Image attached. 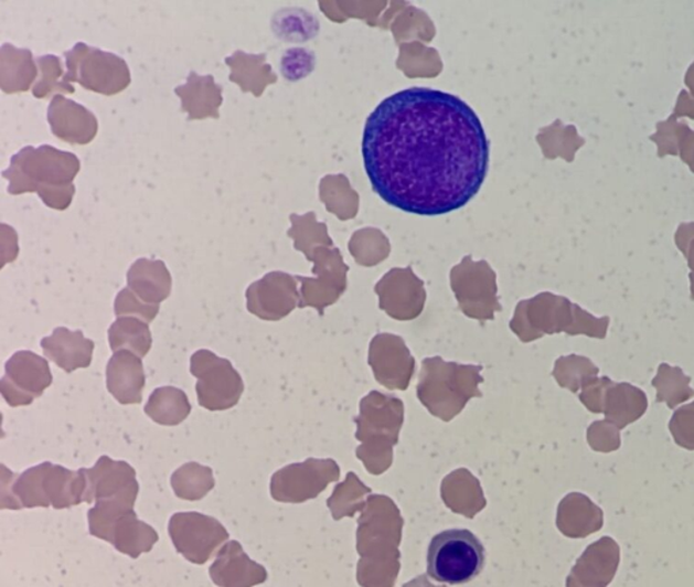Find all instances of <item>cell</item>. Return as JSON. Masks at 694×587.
Masks as SVG:
<instances>
[{
  "label": "cell",
  "instance_id": "6da1fadb",
  "mask_svg": "<svg viewBox=\"0 0 694 587\" xmlns=\"http://www.w3.org/2000/svg\"><path fill=\"white\" fill-rule=\"evenodd\" d=\"M361 150L373 191L412 215L461 210L489 173L482 121L465 100L436 88H405L382 100L367 117Z\"/></svg>",
  "mask_w": 694,
  "mask_h": 587
},
{
  "label": "cell",
  "instance_id": "7a4b0ae2",
  "mask_svg": "<svg viewBox=\"0 0 694 587\" xmlns=\"http://www.w3.org/2000/svg\"><path fill=\"white\" fill-rule=\"evenodd\" d=\"M79 170L81 160L74 153L51 146L25 147L11 158L3 178L10 194L38 193L46 206L65 211L73 203V182Z\"/></svg>",
  "mask_w": 694,
  "mask_h": 587
},
{
  "label": "cell",
  "instance_id": "3957f363",
  "mask_svg": "<svg viewBox=\"0 0 694 587\" xmlns=\"http://www.w3.org/2000/svg\"><path fill=\"white\" fill-rule=\"evenodd\" d=\"M87 503L85 471L43 462L17 477L2 466L0 509L55 508L56 510Z\"/></svg>",
  "mask_w": 694,
  "mask_h": 587
},
{
  "label": "cell",
  "instance_id": "277c9868",
  "mask_svg": "<svg viewBox=\"0 0 694 587\" xmlns=\"http://www.w3.org/2000/svg\"><path fill=\"white\" fill-rule=\"evenodd\" d=\"M483 544L467 530H450L431 538L427 551V574L438 583L462 585L482 573Z\"/></svg>",
  "mask_w": 694,
  "mask_h": 587
},
{
  "label": "cell",
  "instance_id": "5b68a950",
  "mask_svg": "<svg viewBox=\"0 0 694 587\" xmlns=\"http://www.w3.org/2000/svg\"><path fill=\"white\" fill-rule=\"evenodd\" d=\"M64 56L65 82L79 83L85 90L110 97L126 90L132 82L127 62L115 53L78 43Z\"/></svg>",
  "mask_w": 694,
  "mask_h": 587
},
{
  "label": "cell",
  "instance_id": "8992f818",
  "mask_svg": "<svg viewBox=\"0 0 694 587\" xmlns=\"http://www.w3.org/2000/svg\"><path fill=\"white\" fill-rule=\"evenodd\" d=\"M190 372L199 378L195 393L201 407L210 412H225L239 403L245 384L228 360L210 350H199L190 359Z\"/></svg>",
  "mask_w": 694,
  "mask_h": 587
},
{
  "label": "cell",
  "instance_id": "52a82bcc",
  "mask_svg": "<svg viewBox=\"0 0 694 587\" xmlns=\"http://www.w3.org/2000/svg\"><path fill=\"white\" fill-rule=\"evenodd\" d=\"M169 535L178 553L197 566L205 565L229 538L221 521L195 512L175 513L170 519Z\"/></svg>",
  "mask_w": 694,
  "mask_h": 587
},
{
  "label": "cell",
  "instance_id": "ba28073f",
  "mask_svg": "<svg viewBox=\"0 0 694 587\" xmlns=\"http://www.w3.org/2000/svg\"><path fill=\"white\" fill-rule=\"evenodd\" d=\"M53 382L50 364L40 355L22 350L6 363L0 393L11 407L32 405Z\"/></svg>",
  "mask_w": 694,
  "mask_h": 587
},
{
  "label": "cell",
  "instance_id": "9c48e42d",
  "mask_svg": "<svg viewBox=\"0 0 694 587\" xmlns=\"http://www.w3.org/2000/svg\"><path fill=\"white\" fill-rule=\"evenodd\" d=\"M87 479V503H113L135 508L140 485L135 468L109 456L99 458L93 468H83Z\"/></svg>",
  "mask_w": 694,
  "mask_h": 587
},
{
  "label": "cell",
  "instance_id": "30bf717a",
  "mask_svg": "<svg viewBox=\"0 0 694 587\" xmlns=\"http://www.w3.org/2000/svg\"><path fill=\"white\" fill-rule=\"evenodd\" d=\"M247 310L263 320H280L293 310L296 286L292 277L273 271L246 290Z\"/></svg>",
  "mask_w": 694,
  "mask_h": 587
},
{
  "label": "cell",
  "instance_id": "8fae6325",
  "mask_svg": "<svg viewBox=\"0 0 694 587\" xmlns=\"http://www.w3.org/2000/svg\"><path fill=\"white\" fill-rule=\"evenodd\" d=\"M620 565V547L612 537H601L585 549L567 578V587H608Z\"/></svg>",
  "mask_w": 694,
  "mask_h": 587
},
{
  "label": "cell",
  "instance_id": "7c38bea8",
  "mask_svg": "<svg viewBox=\"0 0 694 587\" xmlns=\"http://www.w3.org/2000/svg\"><path fill=\"white\" fill-rule=\"evenodd\" d=\"M47 122L52 134L70 145L92 143L98 134V120L94 113L58 94L47 108Z\"/></svg>",
  "mask_w": 694,
  "mask_h": 587
},
{
  "label": "cell",
  "instance_id": "4fadbf2b",
  "mask_svg": "<svg viewBox=\"0 0 694 587\" xmlns=\"http://www.w3.org/2000/svg\"><path fill=\"white\" fill-rule=\"evenodd\" d=\"M210 575L217 587H254L268 579L266 568L252 561L236 540H231L218 551Z\"/></svg>",
  "mask_w": 694,
  "mask_h": 587
},
{
  "label": "cell",
  "instance_id": "5bb4252c",
  "mask_svg": "<svg viewBox=\"0 0 694 587\" xmlns=\"http://www.w3.org/2000/svg\"><path fill=\"white\" fill-rule=\"evenodd\" d=\"M324 462L308 460L277 471L271 478L270 494L278 502L300 503L317 497L324 488Z\"/></svg>",
  "mask_w": 694,
  "mask_h": 587
},
{
  "label": "cell",
  "instance_id": "9a60e30c",
  "mask_svg": "<svg viewBox=\"0 0 694 587\" xmlns=\"http://www.w3.org/2000/svg\"><path fill=\"white\" fill-rule=\"evenodd\" d=\"M106 385L121 405H139L146 387V375L138 355L128 350L113 354L106 366Z\"/></svg>",
  "mask_w": 694,
  "mask_h": 587
},
{
  "label": "cell",
  "instance_id": "2e32d148",
  "mask_svg": "<svg viewBox=\"0 0 694 587\" xmlns=\"http://www.w3.org/2000/svg\"><path fill=\"white\" fill-rule=\"evenodd\" d=\"M98 538L110 543L118 553L138 559L140 555L150 553L156 547L159 535L151 525L140 521L132 510L113 520L99 533Z\"/></svg>",
  "mask_w": 694,
  "mask_h": 587
},
{
  "label": "cell",
  "instance_id": "e0dca14e",
  "mask_svg": "<svg viewBox=\"0 0 694 587\" xmlns=\"http://www.w3.org/2000/svg\"><path fill=\"white\" fill-rule=\"evenodd\" d=\"M174 92L181 99L182 111L188 113L189 121L221 117L218 109L223 104V88L212 75L201 76L192 71L185 85L175 87Z\"/></svg>",
  "mask_w": 694,
  "mask_h": 587
},
{
  "label": "cell",
  "instance_id": "ac0fdd59",
  "mask_svg": "<svg viewBox=\"0 0 694 587\" xmlns=\"http://www.w3.org/2000/svg\"><path fill=\"white\" fill-rule=\"evenodd\" d=\"M41 348L47 359L71 373L90 366L95 343L82 331L57 328L51 337L43 338Z\"/></svg>",
  "mask_w": 694,
  "mask_h": 587
},
{
  "label": "cell",
  "instance_id": "d6986e66",
  "mask_svg": "<svg viewBox=\"0 0 694 587\" xmlns=\"http://www.w3.org/2000/svg\"><path fill=\"white\" fill-rule=\"evenodd\" d=\"M604 512L589 497L573 492L560 502L557 510V527L563 535L572 538H585L601 531Z\"/></svg>",
  "mask_w": 694,
  "mask_h": 587
},
{
  "label": "cell",
  "instance_id": "ffe728a7",
  "mask_svg": "<svg viewBox=\"0 0 694 587\" xmlns=\"http://www.w3.org/2000/svg\"><path fill=\"white\" fill-rule=\"evenodd\" d=\"M128 287L148 305H159L169 298L173 288L168 266L163 260L141 258L128 270Z\"/></svg>",
  "mask_w": 694,
  "mask_h": 587
},
{
  "label": "cell",
  "instance_id": "44dd1931",
  "mask_svg": "<svg viewBox=\"0 0 694 587\" xmlns=\"http://www.w3.org/2000/svg\"><path fill=\"white\" fill-rule=\"evenodd\" d=\"M649 408L648 395L630 383H613L605 397L604 415L620 430L637 423Z\"/></svg>",
  "mask_w": 694,
  "mask_h": 587
},
{
  "label": "cell",
  "instance_id": "7402d4cb",
  "mask_svg": "<svg viewBox=\"0 0 694 587\" xmlns=\"http://www.w3.org/2000/svg\"><path fill=\"white\" fill-rule=\"evenodd\" d=\"M225 64L231 68L229 81L236 83L243 93H252L254 97L263 96L265 88L277 82L266 55H252L236 51L225 57Z\"/></svg>",
  "mask_w": 694,
  "mask_h": 587
},
{
  "label": "cell",
  "instance_id": "603a6c76",
  "mask_svg": "<svg viewBox=\"0 0 694 587\" xmlns=\"http://www.w3.org/2000/svg\"><path fill=\"white\" fill-rule=\"evenodd\" d=\"M38 78V65L33 53L17 49L13 44L0 50V87L6 94L25 93Z\"/></svg>",
  "mask_w": 694,
  "mask_h": 587
},
{
  "label": "cell",
  "instance_id": "cb8c5ba5",
  "mask_svg": "<svg viewBox=\"0 0 694 587\" xmlns=\"http://www.w3.org/2000/svg\"><path fill=\"white\" fill-rule=\"evenodd\" d=\"M153 423L162 426H177L183 423L192 412L189 397L182 389L160 387L153 391L145 408Z\"/></svg>",
  "mask_w": 694,
  "mask_h": 587
},
{
  "label": "cell",
  "instance_id": "d4e9b609",
  "mask_svg": "<svg viewBox=\"0 0 694 587\" xmlns=\"http://www.w3.org/2000/svg\"><path fill=\"white\" fill-rule=\"evenodd\" d=\"M108 337L113 352L128 350L139 359L146 357L152 346L151 330L148 323L138 318H117L110 325Z\"/></svg>",
  "mask_w": 694,
  "mask_h": 587
},
{
  "label": "cell",
  "instance_id": "484cf974",
  "mask_svg": "<svg viewBox=\"0 0 694 587\" xmlns=\"http://www.w3.org/2000/svg\"><path fill=\"white\" fill-rule=\"evenodd\" d=\"M215 478L212 468L201 466L199 462H186L171 477V488L180 500L197 502L203 500L215 489Z\"/></svg>",
  "mask_w": 694,
  "mask_h": 587
},
{
  "label": "cell",
  "instance_id": "4316f807",
  "mask_svg": "<svg viewBox=\"0 0 694 587\" xmlns=\"http://www.w3.org/2000/svg\"><path fill=\"white\" fill-rule=\"evenodd\" d=\"M691 383L692 378L686 376L680 366L666 363L658 366L656 376L651 382L652 387L656 389V402L666 403L670 410L692 399L694 389Z\"/></svg>",
  "mask_w": 694,
  "mask_h": 587
},
{
  "label": "cell",
  "instance_id": "83f0119b",
  "mask_svg": "<svg viewBox=\"0 0 694 587\" xmlns=\"http://www.w3.org/2000/svg\"><path fill=\"white\" fill-rule=\"evenodd\" d=\"M319 29L318 18L302 9H285L273 18V31L277 38L293 43H305L317 38Z\"/></svg>",
  "mask_w": 694,
  "mask_h": 587
},
{
  "label": "cell",
  "instance_id": "f1b7e54d",
  "mask_svg": "<svg viewBox=\"0 0 694 587\" xmlns=\"http://www.w3.org/2000/svg\"><path fill=\"white\" fill-rule=\"evenodd\" d=\"M38 65L41 76L33 86V96L35 98L44 99L52 96L53 93H75L74 86L65 82L61 58L53 55L40 56L38 57Z\"/></svg>",
  "mask_w": 694,
  "mask_h": 587
},
{
  "label": "cell",
  "instance_id": "f546056e",
  "mask_svg": "<svg viewBox=\"0 0 694 587\" xmlns=\"http://www.w3.org/2000/svg\"><path fill=\"white\" fill-rule=\"evenodd\" d=\"M598 367L592 364V361L583 355H568L563 357L556 363L555 376L562 387L572 389L573 393L589 382L590 378L597 377Z\"/></svg>",
  "mask_w": 694,
  "mask_h": 587
},
{
  "label": "cell",
  "instance_id": "4dcf8cb0",
  "mask_svg": "<svg viewBox=\"0 0 694 587\" xmlns=\"http://www.w3.org/2000/svg\"><path fill=\"white\" fill-rule=\"evenodd\" d=\"M317 56L307 49H290L281 58V73L289 82L307 78L316 70Z\"/></svg>",
  "mask_w": 694,
  "mask_h": 587
},
{
  "label": "cell",
  "instance_id": "1f68e13d",
  "mask_svg": "<svg viewBox=\"0 0 694 587\" xmlns=\"http://www.w3.org/2000/svg\"><path fill=\"white\" fill-rule=\"evenodd\" d=\"M115 312L118 318L129 317L151 323L158 317L159 305H148L136 296L129 288L122 289L115 301Z\"/></svg>",
  "mask_w": 694,
  "mask_h": 587
},
{
  "label": "cell",
  "instance_id": "d6a6232c",
  "mask_svg": "<svg viewBox=\"0 0 694 587\" xmlns=\"http://www.w3.org/2000/svg\"><path fill=\"white\" fill-rule=\"evenodd\" d=\"M686 122L677 121V117L670 116L666 121L656 124V134L650 136V140L658 146V157L679 156V143Z\"/></svg>",
  "mask_w": 694,
  "mask_h": 587
},
{
  "label": "cell",
  "instance_id": "836d02e7",
  "mask_svg": "<svg viewBox=\"0 0 694 587\" xmlns=\"http://www.w3.org/2000/svg\"><path fill=\"white\" fill-rule=\"evenodd\" d=\"M587 442L596 452H616L621 447L620 429L608 419L596 420L587 429Z\"/></svg>",
  "mask_w": 694,
  "mask_h": 587
},
{
  "label": "cell",
  "instance_id": "e575fe53",
  "mask_svg": "<svg viewBox=\"0 0 694 587\" xmlns=\"http://www.w3.org/2000/svg\"><path fill=\"white\" fill-rule=\"evenodd\" d=\"M669 429L679 447L694 450V402L675 410Z\"/></svg>",
  "mask_w": 694,
  "mask_h": 587
},
{
  "label": "cell",
  "instance_id": "d590c367",
  "mask_svg": "<svg viewBox=\"0 0 694 587\" xmlns=\"http://www.w3.org/2000/svg\"><path fill=\"white\" fill-rule=\"evenodd\" d=\"M615 382L608 376L592 377L584 385V391L579 395L580 402L587 410L595 414H604L605 397H607L610 385Z\"/></svg>",
  "mask_w": 694,
  "mask_h": 587
},
{
  "label": "cell",
  "instance_id": "8d00e7d4",
  "mask_svg": "<svg viewBox=\"0 0 694 587\" xmlns=\"http://www.w3.org/2000/svg\"><path fill=\"white\" fill-rule=\"evenodd\" d=\"M674 242L680 248V252L684 254L687 266H690L691 294L692 300H694V223L680 224L677 233H675L674 236Z\"/></svg>",
  "mask_w": 694,
  "mask_h": 587
},
{
  "label": "cell",
  "instance_id": "74e56055",
  "mask_svg": "<svg viewBox=\"0 0 694 587\" xmlns=\"http://www.w3.org/2000/svg\"><path fill=\"white\" fill-rule=\"evenodd\" d=\"M679 156L682 162L690 166L692 173H694V132L686 126L684 132H682L679 143Z\"/></svg>",
  "mask_w": 694,
  "mask_h": 587
},
{
  "label": "cell",
  "instance_id": "f35d334b",
  "mask_svg": "<svg viewBox=\"0 0 694 587\" xmlns=\"http://www.w3.org/2000/svg\"><path fill=\"white\" fill-rule=\"evenodd\" d=\"M675 117H690L694 120V97L690 96V93L682 90L680 93L677 105L674 108Z\"/></svg>",
  "mask_w": 694,
  "mask_h": 587
},
{
  "label": "cell",
  "instance_id": "ab89813d",
  "mask_svg": "<svg viewBox=\"0 0 694 587\" xmlns=\"http://www.w3.org/2000/svg\"><path fill=\"white\" fill-rule=\"evenodd\" d=\"M685 85L690 88L691 93L694 96V63H692L690 70L685 75Z\"/></svg>",
  "mask_w": 694,
  "mask_h": 587
}]
</instances>
